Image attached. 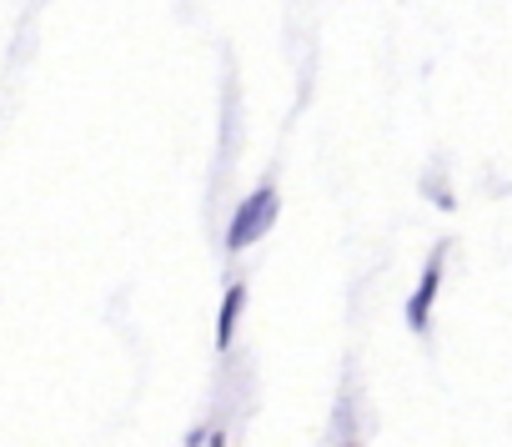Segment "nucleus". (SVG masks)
<instances>
[{
    "mask_svg": "<svg viewBox=\"0 0 512 447\" xmlns=\"http://www.w3.org/2000/svg\"><path fill=\"white\" fill-rule=\"evenodd\" d=\"M267 216H277V196L272 191H256L246 206H241V216H236V227H231V247H246L251 237H262L256 227H262Z\"/></svg>",
    "mask_w": 512,
    "mask_h": 447,
    "instance_id": "1",
    "label": "nucleus"
},
{
    "mask_svg": "<svg viewBox=\"0 0 512 447\" xmlns=\"http://www.w3.org/2000/svg\"><path fill=\"white\" fill-rule=\"evenodd\" d=\"M432 292H437V262L427 267V277H422V292H417V302H412V327H422V322H427V302H432Z\"/></svg>",
    "mask_w": 512,
    "mask_h": 447,
    "instance_id": "2",
    "label": "nucleus"
},
{
    "mask_svg": "<svg viewBox=\"0 0 512 447\" xmlns=\"http://www.w3.org/2000/svg\"><path fill=\"white\" fill-rule=\"evenodd\" d=\"M236 307H241V287H231V292H226V307H221V327H216V342H221V347L231 342V322H236Z\"/></svg>",
    "mask_w": 512,
    "mask_h": 447,
    "instance_id": "3",
    "label": "nucleus"
}]
</instances>
